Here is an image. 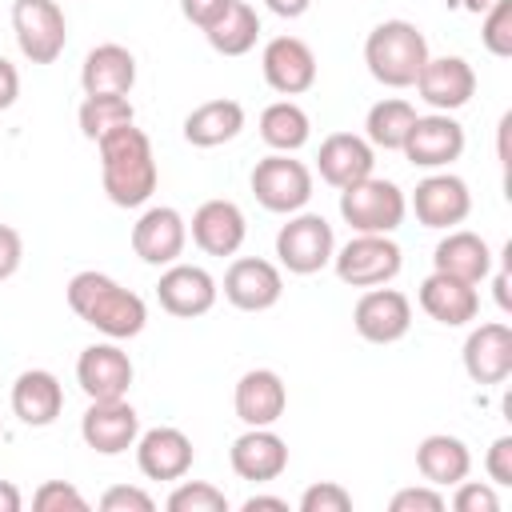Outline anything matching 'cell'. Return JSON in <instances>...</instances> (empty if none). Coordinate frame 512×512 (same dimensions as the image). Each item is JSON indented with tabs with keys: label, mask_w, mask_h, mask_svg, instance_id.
<instances>
[{
	"label": "cell",
	"mask_w": 512,
	"mask_h": 512,
	"mask_svg": "<svg viewBox=\"0 0 512 512\" xmlns=\"http://www.w3.org/2000/svg\"><path fill=\"white\" fill-rule=\"evenodd\" d=\"M96 152H100V184H104L108 200L116 208H144L160 184V168H156L148 132L136 128V120L120 124L96 140Z\"/></svg>",
	"instance_id": "1"
},
{
	"label": "cell",
	"mask_w": 512,
	"mask_h": 512,
	"mask_svg": "<svg viewBox=\"0 0 512 512\" xmlns=\"http://www.w3.org/2000/svg\"><path fill=\"white\" fill-rule=\"evenodd\" d=\"M64 296H68V308L88 328H96L108 340H132L148 324V304L132 288H124L120 280H112L108 272H96V268L76 272L68 280Z\"/></svg>",
	"instance_id": "2"
},
{
	"label": "cell",
	"mask_w": 512,
	"mask_h": 512,
	"mask_svg": "<svg viewBox=\"0 0 512 512\" xmlns=\"http://www.w3.org/2000/svg\"><path fill=\"white\" fill-rule=\"evenodd\" d=\"M428 56V40L412 20H380L364 40V64L384 88H412Z\"/></svg>",
	"instance_id": "3"
},
{
	"label": "cell",
	"mask_w": 512,
	"mask_h": 512,
	"mask_svg": "<svg viewBox=\"0 0 512 512\" xmlns=\"http://www.w3.org/2000/svg\"><path fill=\"white\" fill-rule=\"evenodd\" d=\"M340 216L352 232L392 236L408 216V196L400 184H392L384 176H364V180L340 188Z\"/></svg>",
	"instance_id": "4"
},
{
	"label": "cell",
	"mask_w": 512,
	"mask_h": 512,
	"mask_svg": "<svg viewBox=\"0 0 512 512\" xmlns=\"http://www.w3.org/2000/svg\"><path fill=\"white\" fill-rule=\"evenodd\" d=\"M332 268H336L340 284H348V288H376V284H392L400 276L404 252L392 236L352 232V240L332 252Z\"/></svg>",
	"instance_id": "5"
},
{
	"label": "cell",
	"mask_w": 512,
	"mask_h": 512,
	"mask_svg": "<svg viewBox=\"0 0 512 512\" xmlns=\"http://www.w3.org/2000/svg\"><path fill=\"white\" fill-rule=\"evenodd\" d=\"M248 184H252L256 204L276 216H292L312 200V168L304 160H296L292 152H272V156L256 160Z\"/></svg>",
	"instance_id": "6"
},
{
	"label": "cell",
	"mask_w": 512,
	"mask_h": 512,
	"mask_svg": "<svg viewBox=\"0 0 512 512\" xmlns=\"http://www.w3.org/2000/svg\"><path fill=\"white\" fill-rule=\"evenodd\" d=\"M332 252H336V236H332V224L320 212H304L300 208L276 232L280 268H288L292 276H312V272L328 268L332 264Z\"/></svg>",
	"instance_id": "7"
},
{
	"label": "cell",
	"mask_w": 512,
	"mask_h": 512,
	"mask_svg": "<svg viewBox=\"0 0 512 512\" xmlns=\"http://www.w3.org/2000/svg\"><path fill=\"white\" fill-rule=\"evenodd\" d=\"M12 32L32 64H56L68 44V20L56 0H12Z\"/></svg>",
	"instance_id": "8"
},
{
	"label": "cell",
	"mask_w": 512,
	"mask_h": 512,
	"mask_svg": "<svg viewBox=\"0 0 512 512\" xmlns=\"http://www.w3.org/2000/svg\"><path fill=\"white\" fill-rule=\"evenodd\" d=\"M352 328L368 344H396L412 328V300L400 288L376 284L368 288L352 308Z\"/></svg>",
	"instance_id": "9"
},
{
	"label": "cell",
	"mask_w": 512,
	"mask_h": 512,
	"mask_svg": "<svg viewBox=\"0 0 512 512\" xmlns=\"http://www.w3.org/2000/svg\"><path fill=\"white\" fill-rule=\"evenodd\" d=\"M408 164L416 168H448L452 160L464 156V128L452 112H428V116H416L408 136H404V148Z\"/></svg>",
	"instance_id": "10"
},
{
	"label": "cell",
	"mask_w": 512,
	"mask_h": 512,
	"mask_svg": "<svg viewBox=\"0 0 512 512\" xmlns=\"http://www.w3.org/2000/svg\"><path fill=\"white\" fill-rule=\"evenodd\" d=\"M184 244H188V220L172 204H152L132 224V252L152 268L176 264L184 256Z\"/></svg>",
	"instance_id": "11"
},
{
	"label": "cell",
	"mask_w": 512,
	"mask_h": 512,
	"mask_svg": "<svg viewBox=\"0 0 512 512\" xmlns=\"http://www.w3.org/2000/svg\"><path fill=\"white\" fill-rule=\"evenodd\" d=\"M284 296V272L264 256H236L224 272V300L240 312H268Z\"/></svg>",
	"instance_id": "12"
},
{
	"label": "cell",
	"mask_w": 512,
	"mask_h": 512,
	"mask_svg": "<svg viewBox=\"0 0 512 512\" xmlns=\"http://www.w3.org/2000/svg\"><path fill=\"white\" fill-rule=\"evenodd\" d=\"M216 296H220V284H216V276H212L208 268H200V264H180V260H176V264H168V268L160 272V284H156L160 308H164L168 316H180V320H192V316L212 312Z\"/></svg>",
	"instance_id": "13"
},
{
	"label": "cell",
	"mask_w": 512,
	"mask_h": 512,
	"mask_svg": "<svg viewBox=\"0 0 512 512\" xmlns=\"http://www.w3.org/2000/svg\"><path fill=\"white\" fill-rule=\"evenodd\" d=\"M132 360L128 352L120 348V340H108V344H88L76 360V384L88 400H120L128 396L132 388Z\"/></svg>",
	"instance_id": "14"
},
{
	"label": "cell",
	"mask_w": 512,
	"mask_h": 512,
	"mask_svg": "<svg viewBox=\"0 0 512 512\" xmlns=\"http://www.w3.org/2000/svg\"><path fill=\"white\" fill-rule=\"evenodd\" d=\"M140 436V416L136 408L120 400H88V412L80 416V440L96 456H120L136 444Z\"/></svg>",
	"instance_id": "15"
},
{
	"label": "cell",
	"mask_w": 512,
	"mask_h": 512,
	"mask_svg": "<svg viewBox=\"0 0 512 512\" xmlns=\"http://www.w3.org/2000/svg\"><path fill=\"white\" fill-rule=\"evenodd\" d=\"M264 84L280 96H300L316 84V52L300 36H272L260 52Z\"/></svg>",
	"instance_id": "16"
},
{
	"label": "cell",
	"mask_w": 512,
	"mask_h": 512,
	"mask_svg": "<svg viewBox=\"0 0 512 512\" xmlns=\"http://www.w3.org/2000/svg\"><path fill=\"white\" fill-rule=\"evenodd\" d=\"M412 212L424 228H456L472 212V192L456 172H432L412 192Z\"/></svg>",
	"instance_id": "17"
},
{
	"label": "cell",
	"mask_w": 512,
	"mask_h": 512,
	"mask_svg": "<svg viewBox=\"0 0 512 512\" xmlns=\"http://www.w3.org/2000/svg\"><path fill=\"white\" fill-rule=\"evenodd\" d=\"M412 88L432 112H456L476 96V72L464 56H428Z\"/></svg>",
	"instance_id": "18"
},
{
	"label": "cell",
	"mask_w": 512,
	"mask_h": 512,
	"mask_svg": "<svg viewBox=\"0 0 512 512\" xmlns=\"http://www.w3.org/2000/svg\"><path fill=\"white\" fill-rule=\"evenodd\" d=\"M460 356H464V372L472 384H504L512 376V328L504 320L476 324Z\"/></svg>",
	"instance_id": "19"
},
{
	"label": "cell",
	"mask_w": 512,
	"mask_h": 512,
	"mask_svg": "<svg viewBox=\"0 0 512 512\" xmlns=\"http://www.w3.org/2000/svg\"><path fill=\"white\" fill-rule=\"evenodd\" d=\"M132 448H136V468L148 480H184L192 472V460H196L192 440L172 424L140 432Z\"/></svg>",
	"instance_id": "20"
},
{
	"label": "cell",
	"mask_w": 512,
	"mask_h": 512,
	"mask_svg": "<svg viewBox=\"0 0 512 512\" xmlns=\"http://www.w3.org/2000/svg\"><path fill=\"white\" fill-rule=\"evenodd\" d=\"M188 232L204 256H236L248 236V220H244L240 204H232V200H204L192 212Z\"/></svg>",
	"instance_id": "21"
},
{
	"label": "cell",
	"mask_w": 512,
	"mask_h": 512,
	"mask_svg": "<svg viewBox=\"0 0 512 512\" xmlns=\"http://www.w3.org/2000/svg\"><path fill=\"white\" fill-rule=\"evenodd\" d=\"M232 408H236V416H240L244 428H272L284 416V408H288V388H284L280 372H272V368H248L236 380Z\"/></svg>",
	"instance_id": "22"
},
{
	"label": "cell",
	"mask_w": 512,
	"mask_h": 512,
	"mask_svg": "<svg viewBox=\"0 0 512 512\" xmlns=\"http://www.w3.org/2000/svg\"><path fill=\"white\" fill-rule=\"evenodd\" d=\"M228 464L240 480L268 484L288 468V444L272 428H244L228 448Z\"/></svg>",
	"instance_id": "23"
},
{
	"label": "cell",
	"mask_w": 512,
	"mask_h": 512,
	"mask_svg": "<svg viewBox=\"0 0 512 512\" xmlns=\"http://www.w3.org/2000/svg\"><path fill=\"white\" fill-rule=\"evenodd\" d=\"M376 168V148L356 136V132H332L320 140V152H316V172L324 184L332 188H348L364 176H372Z\"/></svg>",
	"instance_id": "24"
},
{
	"label": "cell",
	"mask_w": 512,
	"mask_h": 512,
	"mask_svg": "<svg viewBox=\"0 0 512 512\" xmlns=\"http://www.w3.org/2000/svg\"><path fill=\"white\" fill-rule=\"evenodd\" d=\"M416 300H420L424 316H432V320L444 324V328H460V324L476 320V312H480V292H476V284L456 280V276L436 272V268H432V276L420 280Z\"/></svg>",
	"instance_id": "25"
},
{
	"label": "cell",
	"mask_w": 512,
	"mask_h": 512,
	"mask_svg": "<svg viewBox=\"0 0 512 512\" xmlns=\"http://www.w3.org/2000/svg\"><path fill=\"white\" fill-rule=\"evenodd\" d=\"M64 412V388L48 368H24L12 380V416L24 428H48Z\"/></svg>",
	"instance_id": "26"
},
{
	"label": "cell",
	"mask_w": 512,
	"mask_h": 512,
	"mask_svg": "<svg viewBox=\"0 0 512 512\" xmlns=\"http://www.w3.org/2000/svg\"><path fill=\"white\" fill-rule=\"evenodd\" d=\"M136 84V56L124 44H96L80 64L84 96H128Z\"/></svg>",
	"instance_id": "27"
},
{
	"label": "cell",
	"mask_w": 512,
	"mask_h": 512,
	"mask_svg": "<svg viewBox=\"0 0 512 512\" xmlns=\"http://www.w3.org/2000/svg\"><path fill=\"white\" fill-rule=\"evenodd\" d=\"M432 268L436 272H448L456 280L480 284V280L492 276V248H488L484 236H476L468 228H448V236L432 252Z\"/></svg>",
	"instance_id": "28"
},
{
	"label": "cell",
	"mask_w": 512,
	"mask_h": 512,
	"mask_svg": "<svg viewBox=\"0 0 512 512\" xmlns=\"http://www.w3.org/2000/svg\"><path fill=\"white\" fill-rule=\"evenodd\" d=\"M240 128H244V104L228 100V96L204 100L184 116V140L192 148H220V144L236 140Z\"/></svg>",
	"instance_id": "29"
},
{
	"label": "cell",
	"mask_w": 512,
	"mask_h": 512,
	"mask_svg": "<svg viewBox=\"0 0 512 512\" xmlns=\"http://www.w3.org/2000/svg\"><path fill=\"white\" fill-rule=\"evenodd\" d=\"M416 468L424 476V484H436V488H452L460 484L468 472H472V452L460 436H448V432H432L416 444Z\"/></svg>",
	"instance_id": "30"
},
{
	"label": "cell",
	"mask_w": 512,
	"mask_h": 512,
	"mask_svg": "<svg viewBox=\"0 0 512 512\" xmlns=\"http://www.w3.org/2000/svg\"><path fill=\"white\" fill-rule=\"evenodd\" d=\"M260 140L272 148V152H300L312 136V120L308 112L296 104V100H276L260 112Z\"/></svg>",
	"instance_id": "31"
},
{
	"label": "cell",
	"mask_w": 512,
	"mask_h": 512,
	"mask_svg": "<svg viewBox=\"0 0 512 512\" xmlns=\"http://www.w3.org/2000/svg\"><path fill=\"white\" fill-rule=\"evenodd\" d=\"M204 36H208L212 52H220V56H244L260 40V16H256V8L248 0H232L224 8V16L212 28H204Z\"/></svg>",
	"instance_id": "32"
},
{
	"label": "cell",
	"mask_w": 512,
	"mask_h": 512,
	"mask_svg": "<svg viewBox=\"0 0 512 512\" xmlns=\"http://www.w3.org/2000/svg\"><path fill=\"white\" fill-rule=\"evenodd\" d=\"M412 120H416V108H412L408 100L384 96V100H376V104L368 108V116H364V140H368L372 148L400 152V148H404V136H408V128H412Z\"/></svg>",
	"instance_id": "33"
},
{
	"label": "cell",
	"mask_w": 512,
	"mask_h": 512,
	"mask_svg": "<svg viewBox=\"0 0 512 512\" xmlns=\"http://www.w3.org/2000/svg\"><path fill=\"white\" fill-rule=\"evenodd\" d=\"M136 120V108L128 96H84L80 112H76V124L84 132V140H100L104 132L120 128V124H132Z\"/></svg>",
	"instance_id": "34"
},
{
	"label": "cell",
	"mask_w": 512,
	"mask_h": 512,
	"mask_svg": "<svg viewBox=\"0 0 512 512\" xmlns=\"http://www.w3.org/2000/svg\"><path fill=\"white\" fill-rule=\"evenodd\" d=\"M480 16H484L480 20V44L492 56L508 60L512 56V0H492Z\"/></svg>",
	"instance_id": "35"
},
{
	"label": "cell",
	"mask_w": 512,
	"mask_h": 512,
	"mask_svg": "<svg viewBox=\"0 0 512 512\" xmlns=\"http://www.w3.org/2000/svg\"><path fill=\"white\" fill-rule=\"evenodd\" d=\"M168 512H228V496L204 480H180L168 496Z\"/></svg>",
	"instance_id": "36"
},
{
	"label": "cell",
	"mask_w": 512,
	"mask_h": 512,
	"mask_svg": "<svg viewBox=\"0 0 512 512\" xmlns=\"http://www.w3.org/2000/svg\"><path fill=\"white\" fill-rule=\"evenodd\" d=\"M32 508H36V512H88V500H84L80 488L68 484V480H44V484L32 492Z\"/></svg>",
	"instance_id": "37"
},
{
	"label": "cell",
	"mask_w": 512,
	"mask_h": 512,
	"mask_svg": "<svg viewBox=\"0 0 512 512\" xmlns=\"http://www.w3.org/2000/svg\"><path fill=\"white\" fill-rule=\"evenodd\" d=\"M348 508H352V492L336 480H320L300 496V512H348Z\"/></svg>",
	"instance_id": "38"
},
{
	"label": "cell",
	"mask_w": 512,
	"mask_h": 512,
	"mask_svg": "<svg viewBox=\"0 0 512 512\" xmlns=\"http://www.w3.org/2000/svg\"><path fill=\"white\" fill-rule=\"evenodd\" d=\"M452 488H456V496H452V508L456 512H500V496H496L492 484H480V480H468L464 476Z\"/></svg>",
	"instance_id": "39"
},
{
	"label": "cell",
	"mask_w": 512,
	"mask_h": 512,
	"mask_svg": "<svg viewBox=\"0 0 512 512\" xmlns=\"http://www.w3.org/2000/svg\"><path fill=\"white\" fill-rule=\"evenodd\" d=\"M444 496H440V488L436 484H412V488H400L396 496H392V512H444Z\"/></svg>",
	"instance_id": "40"
},
{
	"label": "cell",
	"mask_w": 512,
	"mask_h": 512,
	"mask_svg": "<svg viewBox=\"0 0 512 512\" xmlns=\"http://www.w3.org/2000/svg\"><path fill=\"white\" fill-rule=\"evenodd\" d=\"M100 508L104 512H152L156 500L144 492V488H128V484H116L100 496Z\"/></svg>",
	"instance_id": "41"
},
{
	"label": "cell",
	"mask_w": 512,
	"mask_h": 512,
	"mask_svg": "<svg viewBox=\"0 0 512 512\" xmlns=\"http://www.w3.org/2000/svg\"><path fill=\"white\" fill-rule=\"evenodd\" d=\"M484 472H488V480L500 484V488L512 484V436H496V440H492V448H488V456H484Z\"/></svg>",
	"instance_id": "42"
},
{
	"label": "cell",
	"mask_w": 512,
	"mask_h": 512,
	"mask_svg": "<svg viewBox=\"0 0 512 512\" xmlns=\"http://www.w3.org/2000/svg\"><path fill=\"white\" fill-rule=\"evenodd\" d=\"M20 260H24V240L12 224H0V284L12 280L20 272Z\"/></svg>",
	"instance_id": "43"
},
{
	"label": "cell",
	"mask_w": 512,
	"mask_h": 512,
	"mask_svg": "<svg viewBox=\"0 0 512 512\" xmlns=\"http://www.w3.org/2000/svg\"><path fill=\"white\" fill-rule=\"evenodd\" d=\"M228 4H232V0H180V12H184L188 24H196V28L204 32V28H212V24L224 16Z\"/></svg>",
	"instance_id": "44"
},
{
	"label": "cell",
	"mask_w": 512,
	"mask_h": 512,
	"mask_svg": "<svg viewBox=\"0 0 512 512\" xmlns=\"http://www.w3.org/2000/svg\"><path fill=\"white\" fill-rule=\"evenodd\" d=\"M16 96H20V72L12 60L0 56V112H8L16 104Z\"/></svg>",
	"instance_id": "45"
},
{
	"label": "cell",
	"mask_w": 512,
	"mask_h": 512,
	"mask_svg": "<svg viewBox=\"0 0 512 512\" xmlns=\"http://www.w3.org/2000/svg\"><path fill=\"white\" fill-rule=\"evenodd\" d=\"M264 8L276 12L280 20H296V16H304L312 8V0H264Z\"/></svg>",
	"instance_id": "46"
},
{
	"label": "cell",
	"mask_w": 512,
	"mask_h": 512,
	"mask_svg": "<svg viewBox=\"0 0 512 512\" xmlns=\"http://www.w3.org/2000/svg\"><path fill=\"white\" fill-rule=\"evenodd\" d=\"M260 508H272V512H288V500L284 496H248L244 500V512H260Z\"/></svg>",
	"instance_id": "47"
},
{
	"label": "cell",
	"mask_w": 512,
	"mask_h": 512,
	"mask_svg": "<svg viewBox=\"0 0 512 512\" xmlns=\"http://www.w3.org/2000/svg\"><path fill=\"white\" fill-rule=\"evenodd\" d=\"M24 508V496L12 480H0V512H20Z\"/></svg>",
	"instance_id": "48"
},
{
	"label": "cell",
	"mask_w": 512,
	"mask_h": 512,
	"mask_svg": "<svg viewBox=\"0 0 512 512\" xmlns=\"http://www.w3.org/2000/svg\"><path fill=\"white\" fill-rule=\"evenodd\" d=\"M496 304H500L504 312L512 308V296H508V272H504V268L496 272Z\"/></svg>",
	"instance_id": "49"
},
{
	"label": "cell",
	"mask_w": 512,
	"mask_h": 512,
	"mask_svg": "<svg viewBox=\"0 0 512 512\" xmlns=\"http://www.w3.org/2000/svg\"><path fill=\"white\" fill-rule=\"evenodd\" d=\"M444 4H452V8H464V12H476V16H480L492 0H444Z\"/></svg>",
	"instance_id": "50"
}]
</instances>
